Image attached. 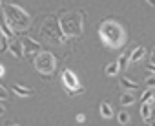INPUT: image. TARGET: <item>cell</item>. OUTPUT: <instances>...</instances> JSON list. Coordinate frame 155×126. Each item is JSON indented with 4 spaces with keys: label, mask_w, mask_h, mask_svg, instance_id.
<instances>
[{
    "label": "cell",
    "mask_w": 155,
    "mask_h": 126,
    "mask_svg": "<svg viewBox=\"0 0 155 126\" xmlns=\"http://www.w3.org/2000/svg\"><path fill=\"white\" fill-rule=\"evenodd\" d=\"M0 6H2V2H0Z\"/></svg>",
    "instance_id": "83f0119b"
},
{
    "label": "cell",
    "mask_w": 155,
    "mask_h": 126,
    "mask_svg": "<svg viewBox=\"0 0 155 126\" xmlns=\"http://www.w3.org/2000/svg\"><path fill=\"white\" fill-rule=\"evenodd\" d=\"M4 17L9 22V26L15 29V33L17 31H26L31 26V17L22 8H18L17 4H8L4 8Z\"/></svg>",
    "instance_id": "3957f363"
},
{
    "label": "cell",
    "mask_w": 155,
    "mask_h": 126,
    "mask_svg": "<svg viewBox=\"0 0 155 126\" xmlns=\"http://www.w3.org/2000/svg\"><path fill=\"white\" fill-rule=\"evenodd\" d=\"M146 101H153V91H151V90H148V91L142 93V97H140V104L146 102Z\"/></svg>",
    "instance_id": "d6986e66"
},
{
    "label": "cell",
    "mask_w": 155,
    "mask_h": 126,
    "mask_svg": "<svg viewBox=\"0 0 155 126\" xmlns=\"http://www.w3.org/2000/svg\"><path fill=\"white\" fill-rule=\"evenodd\" d=\"M35 68L44 77H51L57 70V58L49 51H38L35 57Z\"/></svg>",
    "instance_id": "5b68a950"
},
{
    "label": "cell",
    "mask_w": 155,
    "mask_h": 126,
    "mask_svg": "<svg viewBox=\"0 0 155 126\" xmlns=\"http://www.w3.org/2000/svg\"><path fill=\"white\" fill-rule=\"evenodd\" d=\"M146 70H148V71H151V73H155V64H153V62L146 64Z\"/></svg>",
    "instance_id": "7402d4cb"
},
{
    "label": "cell",
    "mask_w": 155,
    "mask_h": 126,
    "mask_svg": "<svg viewBox=\"0 0 155 126\" xmlns=\"http://www.w3.org/2000/svg\"><path fill=\"white\" fill-rule=\"evenodd\" d=\"M101 42L110 49H120L126 44V31L115 20H102L99 26Z\"/></svg>",
    "instance_id": "6da1fadb"
},
{
    "label": "cell",
    "mask_w": 155,
    "mask_h": 126,
    "mask_svg": "<svg viewBox=\"0 0 155 126\" xmlns=\"http://www.w3.org/2000/svg\"><path fill=\"white\" fill-rule=\"evenodd\" d=\"M8 49H9V53L13 55V57H17V58H22L26 53H24V46H22V42H11V44H8Z\"/></svg>",
    "instance_id": "8fae6325"
},
{
    "label": "cell",
    "mask_w": 155,
    "mask_h": 126,
    "mask_svg": "<svg viewBox=\"0 0 155 126\" xmlns=\"http://www.w3.org/2000/svg\"><path fill=\"white\" fill-rule=\"evenodd\" d=\"M151 62L155 64V48H153V51H151Z\"/></svg>",
    "instance_id": "484cf974"
},
{
    "label": "cell",
    "mask_w": 155,
    "mask_h": 126,
    "mask_svg": "<svg viewBox=\"0 0 155 126\" xmlns=\"http://www.w3.org/2000/svg\"><path fill=\"white\" fill-rule=\"evenodd\" d=\"M117 62H119V68H120V70H126V68L130 66V57H128V55H120V57L117 58Z\"/></svg>",
    "instance_id": "e0dca14e"
},
{
    "label": "cell",
    "mask_w": 155,
    "mask_h": 126,
    "mask_svg": "<svg viewBox=\"0 0 155 126\" xmlns=\"http://www.w3.org/2000/svg\"><path fill=\"white\" fill-rule=\"evenodd\" d=\"M40 33L44 35L46 40L55 42V44H64V42L68 40V37L62 33V29H60V26H58V20H55L53 17H48V18H46V22H44Z\"/></svg>",
    "instance_id": "277c9868"
},
{
    "label": "cell",
    "mask_w": 155,
    "mask_h": 126,
    "mask_svg": "<svg viewBox=\"0 0 155 126\" xmlns=\"http://www.w3.org/2000/svg\"><path fill=\"white\" fill-rule=\"evenodd\" d=\"M60 79H62V86H64V90H66V93H68L69 97H75V95H79V93L84 91V88L81 86L77 75H75L71 70H64Z\"/></svg>",
    "instance_id": "8992f818"
},
{
    "label": "cell",
    "mask_w": 155,
    "mask_h": 126,
    "mask_svg": "<svg viewBox=\"0 0 155 126\" xmlns=\"http://www.w3.org/2000/svg\"><path fill=\"white\" fill-rule=\"evenodd\" d=\"M146 86H148V88H155V77L146 79Z\"/></svg>",
    "instance_id": "44dd1931"
},
{
    "label": "cell",
    "mask_w": 155,
    "mask_h": 126,
    "mask_svg": "<svg viewBox=\"0 0 155 126\" xmlns=\"http://www.w3.org/2000/svg\"><path fill=\"white\" fill-rule=\"evenodd\" d=\"M117 121H119V124H128L130 122V113L128 111H120L117 115Z\"/></svg>",
    "instance_id": "ac0fdd59"
},
{
    "label": "cell",
    "mask_w": 155,
    "mask_h": 126,
    "mask_svg": "<svg viewBox=\"0 0 155 126\" xmlns=\"http://www.w3.org/2000/svg\"><path fill=\"white\" fill-rule=\"evenodd\" d=\"M11 91L17 93L18 97H31V95H33V90H31V88H24V86H20V84H13V86H11Z\"/></svg>",
    "instance_id": "7c38bea8"
},
{
    "label": "cell",
    "mask_w": 155,
    "mask_h": 126,
    "mask_svg": "<svg viewBox=\"0 0 155 126\" xmlns=\"http://www.w3.org/2000/svg\"><path fill=\"white\" fill-rule=\"evenodd\" d=\"M4 73H6V70H4V66H2V64H0V77H2Z\"/></svg>",
    "instance_id": "d4e9b609"
},
{
    "label": "cell",
    "mask_w": 155,
    "mask_h": 126,
    "mask_svg": "<svg viewBox=\"0 0 155 126\" xmlns=\"http://www.w3.org/2000/svg\"><path fill=\"white\" fill-rule=\"evenodd\" d=\"M22 46H24V53H26V55H37V53L42 49V46H40L37 40H33L31 37H24Z\"/></svg>",
    "instance_id": "52a82bcc"
},
{
    "label": "cell",
    "mask_w": 155,
    "mask_h": 126,
    "mask_svg": "<svg viewBox=\"0 0 155 126\" xmlns=\"http://www.w3.org/2000/svg\"><path fill=\"white\" fill-rule=\"evenodd\" d=\"M4 99H8V90L4 86H0V101H4Z\"/></svg>",
    "instance_id": "ffe728a7"
},
{
    "label": "cell",
    "mask_w": 155,
    "mask_h": 126,
    "mask_svg": "<svg viewBox=\"0 0 155 126\" xmlns=\"http://www.w3.org/2000/svg\"><path fill=\"white\" fill-rule=\"evenodd\" d=\"M119 86L124 90V91H137L140 86L135 82V81H131V79H128V77H122V79H119Z\"/></svg>",
    "instance_id": "30bf717a"
},
{
    "label": "cell",
    "mask_w": 155,
    "mask_h": 126,
    "mask_svg": "<svg viewBox=\"0 0 155 126\" xmlns=\"http://www.w3.org/2000/svg\"><path fill=\"white\" fill-rule=\"evenodd\" d=\"M155 115V106H153V101H146L140 104V117L142 121H151V117Z\"/></svg>",
    "instance_id": "ba28073f"
},
{
    "label": "cell",
    "mask_w": 155,
    "mask_h": 126,
    "mask_svg": "<svg viewBox=\"0 0 155 126\" xmlns=\"http://www.w3.org/2000/svg\"><path fill=\"white\" fill-rule=\"evenodd\" d=\"M4 113H6V108H4V104H2V102H0V117H2Z\"/></svg>",
    "instance_id": "cb8c5ba5"
},
{
    "label": "cell",
    "mask_w": 155,
    "mask_h": 126,
    "mask_svg": "<svg viewBox=\"0 0 155 126\" xmlns=\"http://www.w3.org/2000/svg\"><path fill=\"white\" fill-rule=\"evenodd\" d=\"M101 115L104 119H111L113 117V106L110 102H101Z\"/></svg>",
    "instance_id": "9a60e30c"
},
{
    "label": "cell",
    "mask_w": 155,
    "mask_h": 126,
    "mask_svg": "<svg viewBox=\"0 0 155 126\" xmlns=\"http://www.w3.org/2000/svg\"><path fill=\"white\" fill-rule=\"evenodd\" d=\"M119 62L115 60V62H108V64H106V68H104V73L108 75V77H113V75H117L119 73Z\"/></svg>",
    "instance_id": "5bb4252c"
},
{
    "label": "cell",
    "mask_w": 155,
    "mask_h": 126,
    "mask_svg": "<svg viewBox=\"0 0 155 126\" xmlns=\"http://www.w3.org/2000/svg\"><path fill=\"white\" fill-rule=\"evenodd\" d=\"M133 102H135V95H133L131 91H126V93L120 95V104H122V106H130V104H133Z\"/></svg>",
    "instance_id": "2e32d148"
},
{
    "label": "cell",
    "mask_w": 155,
    "mask_h": 126,
    "mask_svg": "<svg viewBox=\"0 0 155 126\" xmlns=\"http://www.w3.org/2000/svg\"><path fill=\"white\" fill-rule=\"evenodd\" d=\"M86 121V115L84 113H79V115H77V122H84Z\"/></svg>",
    "instance_id": "603a6c76"
},
{
    "label": "cell",
    "mask_w": 155,
    "mask_h": 126,
    "mask_svg": "<svg viewBox=\"0 0 155 126\" xmlns=\"http://www.w3.org/2000/svg\"><path fill=\"white\" fill-rule=\"evenodd\" d=\"M58 26L66 37H81L84 31V20L79 11H62Z\"/></svg>",
    "instance_id": "7a4b0ae2"
},
{
    "label": "cell",
    "mask_w": 155,
    "mask_h": 126,
    "mask_svg": "<svg viewBox=\"0 0 155 126\" xmlns=\"http://www.w3.org/2000/svg\"><path fill=\"white\" fill-rule=\"evenodd\" d=\"M0 31H2V35L9 40V38H13L15 37V29L9 26V22L6 20V17H4V13L0 15Z\"/></svg>",
    "instance_id": "9c48e42d"
},
{
    "label": "cell",
    "mask_w": 155,
    "mask_h": 126,
    "mask_svg": "<svg viewBox=\"0 0 155 126\" xmlns=\"http://www.w3.org/2000/svg\"><path fill=\"white\" fill-rule=\"evenodd\" d=\"M146 2H148L150 6H153V8H155V0H146Z\"/></svg>",
    "instance_id": "4316f807"
},
{
    "label": "cell",
    "mask_w": 155,
    "mask_h": 126,
    "mask_svg": "<svg viewBox=\"0 0 155 126\" xmlns=\"http://www.w3.org/2000/svg\"><path fill=\"white\" fill-rule=\"evenodd\" d=\"M144 55H146V51H144V48H142V46L135 48V49H133V53L130 55V64H135V62L142 60V58H144Z\"/></svg>",
    "instance_id": "4fadbf2b"
}]
</instances>
